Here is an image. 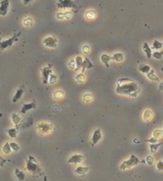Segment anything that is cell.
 Listing matches in <instances>:
<instances>
[{
  "label": "cell",
  "mask_w": 163,
  "mask_h": 181,
  "mask_svg": "<svg viewBox=\"0 0 163 181\" xmlns=\"http://www.w3.org/2000/svg\"><path fill=\"white\" fill-rule=\"evenodd\" d=\"M161 145V143H155V144H149V151L151 153H155L157 150H158V148Z\"/></svg>",
  "instance_id": "cell-29"
},
{
  "label": "cell",
  "mask_w": 163,
  "mask_h": 181,
  "mask_svg": "<svg viewBox=\"0 0 163 181\" xmlns=\"http://www.w3.org/2000/svg\"><path fill=\"white\" fill-rule=\"evenodd\" d=\"M163 47V43L159 41L158 40H154L152 44V48L155 49V50H159Z\"/></svg>",
  "instance_id": "cell-31"
},
{
  "label": "cell",
  "mask_w": 163,
  "mask_h": 181,
  "mask_svg": "<svg viewBox=\"0 0 163 181\" xmlns=\"http://www.w3.org/2000/svg\"><path fill=\"white\" fill-rule=\"evenodd\" d=\"M56 6L60 9H72L76 12L80 6L78 0H56Z\"/></svg>",
  "instance_id": "cell-3"
},
{
  "label": "cell",
  "mask_w": 163,
  "mask_h": 181,
  "mask_svg": "<svg viewBox=\"0 0 163 181\" xmlns=\"http://www.w3.org/2000/svg\"><path fill=\"white\" fill-rule=\"evenodd\" d=\"M24 92H25V90H24L23 87H19V88L16 90L15 94H14V95L13 96V98H12V102H14V103L17 102V101L19 100L20 98H21V96L23 95Z\"/></svg>",
  "instance_id": "cell-13"
},
{
  "label": "cell",
  "mask_w": 163,
  "mask_h": 181,
  "mask_svg": "<svg viewBox=\"0 0 163 181\" xmlns=\"http://www.w3.org/2000/svg\"><path fill=\"white\" fill-rule=\"evenodd\" d=\"M42 42H43V44H44L46 48H55L57 47L58 40H57V39L56 38H55L54 37L49 36V37H46L45 38H44Z\"/></svg>",
  "instance_id": "cell-8"
},
{
  "label": "cell",
  "mask_w": 163,
  "mask_h": 181,
  "mask_svg": "<svg viewBox=\"0 0 163 181\" xmlns=\"http://www.w3.org/2000/svg\"><path fill=\"white\" fill-rule=\"evenodd\" d=\"M21 34V32L19 31V32H16V33H14V35H13L11 37L6 39V40H4V39H2L0 37V49L2 51H3L5 50V49H6V48H10V47L13 46V44L18 40Z\"/></svg>",
  "instance_id": "cell-4"
},
{
  "label": "cell",
  "mask_w": 163,
  "mask_h": 181,
  "mask_svg": "<svg viewBox=\"0 0 163 181\" xmlns=\"http://www.w3.org/2000/svg\"><path fill=\"white\" fill-rule=\"evenodd\" d=\"M68 66L70 69H76V62H75V59H71L68 61Z\"/></svg>",
  "instance_id": "cell-39"
},
{
  "label": "cell",
  "mask_w": 163,
  "mask_h": 181,
  "mask_svg": "<svg viewBox=\"0 0 163 181\" xmlns=\"http://www.w3.org/2000/svg\"><path fill=\"white\" fill-rule=\"evenodd\" d=\"M14 175L16 178L19 181H23L25 179V174L23 171H21L19 168H15L14 170Z\"/></svg>",
  "instance_id": "cell-18"
},
{
  "label": "cell",
  "mask_w": 163,
  "mask_h": 181,
  "mask_svg": "<svg viewBox=\"0 0 163 181\" xmlns=\"http://www.w3.org/2000/svg\"><path fill=\"white\" fill-rule=\"evenodd\" d=\"M112 60L116 62H122L124 60V56L122 52H115L111 56Z\"/></svg>",
  "instance_id": "cell-23"
},
{
  "label": "cell",
  "mask_w": 163,
  "mask_h": 181,
  "mask_svg": "<svg viewBox=\"0 0 163 181\" xmlns=\"http://www.w3.org/2000/svg\"><path fill=\"white\" fill-rule=\"evenodd\" d=\"M10 145L11 147L12 151H14V152H18L20 150V146L18 145V144H17L14 141H10Z\"/></svg>",
  "instance_id": "cell-35"
},
{
  "label": "cell",
  "mask_w": 163,
  "mask_h": 181,
  "mask_svg": "<svg viewBox=\"0 0 163 181\" xmlns=\"http://www.w3.org/2000/svg\"><path fill=\"white\" fill-rule=\"evenodd\" d=\"M56 17L58 20L65 19V13L64 12H58V13H56Z\"/></svg>",
  "instance_id": "cell-41"
},
{
  "label": "cell",
  "mask_w": 163,
  "mask_h": 181,
  "mask_svg": "<svg viewBox=\"0 0 163 181\" xmlns=\"http://www.w3.org/2000/svg\"><path fill=\"white\" fill-rule=\"evenodd\" d=\"M44 181H48V180H47L46 176H44Z\"/></svg>",
  "instance_id": "cell-48"
},
{
  "label": "cell",
  "mask_w": 163,
  "mask_h": 181,
  "mask_svg": "<svg viewBox=\"0 0 163 181\" xmlns=\"http://www.w3.org/2000/svg\"><path fill=\"white\" fill-rule=\"evenodd\" d=\"M56 81H57V75L52 73L49 79V83H50V84H54V83H56Z\"/></svg>",
  "instance_id": "cell-37"
},
{
  "label": "cell",
  "mask_w": 163,
  "mask_h": 181,
  "mask_svg": "<svg viewBox=\"0 0 163 181\" xmlns=\"http://www.w3.org/2000/svg\"><path fill=\"white\" fill-rule=\"evenodd\" d=\"M161 130H162V132H163V128H162V129H161Z\"/></svg>",
  "instance_id": "cell-50"
},
{
  "label": "cell",
  "mask_w": 163,
  "mask_h": 181,
  "mask_svg": "<svg viewBox=\"0 0 163 181\" xmlns=\"http://www.w3.org/2000/svg\"><path fill=\"white\" fill-rule=\"evenodd\" d=\"M162 135H163V132L161 129H155V130L153 132V133H152V136L157 139L161 138V137H162Z\"/></svg>",
  "instance_id": "cell-33"
},
{
  "label": "cell",
  "mask_w": 163,
  "mask_h": 181,
  "mask_svg": "<svg viewBox=\"0 0 163 181\" xmlns=\"http://www.w3.org/2000/svg\"><path fill=\"white\" fill-rule=\"evenodd\" d=\"M33 0H22V2H23V3L25 4V5H28V4H29L31 2H33Z\"/></svg>",
  "instance_id": "cell-46"
},
{
  "label": "cell",
  "mask_w": 163,
  "mask_h": 181,
  "mask_svg": "<svg viewBox=\"0 0 163 181\" xmlns=\"http://www.w3.org/2000/svg\"><path fill=\"white\" fill-rule=\"evenodd\" d=\"M93 67H94V64L91 63V60H90L87 57L84 58V60H83V67H82V70L84 71L85 69H91V68H92Z\"/></svg>",
  "instance_id": "cell-19"
},
{
  "label": "cell",
  "mask_w": 163,
  "mask_h": 181,
  "mask_svg": "<svg viewBox=\"0 0 163 181\" xmlns=\"http://www.w3.org/2000/svg\"><path fill=\"white\" fill-rule=\"evenodd\" d=\"M2 151L4 154H6V155L10 154V152H12L11 147H10V142H6L3 144V145H2Z\"/></svg>",
  "instance_id": "cell-28"
},
{
  "label": "cell",
  "mask_w": 163,
  "mask_h": 181,
  "mask_svg": "<svg viewBox=\"0 0 163 181\" xmlns=\"http://www.w3.org/2000/svg\"><path fill=\"white\" fill-rule=\"evenodd\" d=\"M37 129L41 135H47L53 130V125L49 122H40L37 124Z\"/></svg>",
  "instance_id": "cell-6"
},
{
  "label": "cell",
  "mask_w": 163,
  "mask_h": 181,
  "mask_svg": "<svg viewBox=\"0 0 163 181\" xmlns=\"http://www.w3.org/2000/svg\"><path fill=\"white\" fill-rule=\"evenodd\" d=\"M161 71H162V72H163V66H162V67H161Z\"/></svg>",
  "instance_id": "cell-49"
},
{
  "label": "cell",
  "mask_w": 163,
  "mask_h": 181,
  "mask_svg": "<svg viewBox=\"0 0 163 181\" xmlns=\"http://www.w3.org/2000/svg\"><path fill=\"white\" fill-rule=\"evenodd\" d=\"M142 50H143L144 53L146 54V57H147L148 59H150V58L152 57V54H153V52H152L151 48L149 47L148 43H143V44H142Z\"/></svg>",
  "instance_id": "cell-14"
},
{
  "label": "cell",
  "mask_w": 163,
  "mask_h": 181,
  "mask_svg": "<svg viewBox=\"0 0 163 181\" xmlns=\"http://www.w3.org/2000/svg\"><path fill=\"white\" fill-rule=\"evenodd\" d=\"M153 162H154V159L152 156H147L146 157V163L149 166H152L153 164Z\"/></svg>",
  "instance_id": "cell-38"
},
{
  "label": "cell",
  "mask_w": 163,
  "mask_h": 181,
  "mask_svg": "<svg viewBox=\"0 0 163 181\" xmlns=\"http://www.w3.org/2000/svg\"><path fill=\"white\" fill-rule=\"evenodd\" d=\"M65 13V19H71V17H72V12L70 11H65L64 12Z\"/></svg>",
  "instance_id": "cell-45"
},
{
  "label": "cell",
  "mask_w": 163,
  "mask_h": 181,
  "mask_svg": "<svg viewBox=\"0 0 163 181\" xmlns=\"http://www.w3.org/2000/svg\"><path fill=\"white\" fill-rule=\"evenodd\" d=\"M25 168L33 175H42V168L38 160L33 156L29 155L25 160Z\"/></svg>",
  "instance_id": "cell-2"
},
{
  "label": "cell",
  "mask_w": 163,
  "mask_h": 181,
  "mask_svg": "<svg viewBox=\"0 0 163 181\" xmlns=\"http://www.w3.org/2000/svg\"><path fill=\"white\" fill-rule=\"evenodd\" d=\"M8 161H9L8 160H6V159L2 158V156H0V167H3V166L5 165V164Z\"/></svg>",
  "instance_id": "cell-44"
},
{
  "label": "cell",
  "mask_w": 163,
  "mask_h": 181,
  "mask_svg": "<svg viewBox=\"0 0 163 181\" xmlns=\"http://www.w3.org/2000/svg\"><path fill=\"white\" fill-rule=\"evenodd\" d=\"M145 142H148L149 143V144H155V143H158V139L155 138V137H151L148 139H146V140H145Z\"/></svg>",
  "instance_id": "cell-40"
},
{
  "label": "cell",
  "mask_w": 163,
  "mask_h": 181,
  "mask_svg": "<svg viewBox=\"0 0 163 181\" xmlns=\"http://www.w3.org/2000/svg\"><path fill=\"white\" fill-rule=\"evenodd\" d=\"M37 106V102L35 101H33L31 102H27V103H23L22 106H21V114H25L26 112L29 111V110H31L35 109Z\"/></svg>",
  "instance_id": "cell-11"
},
{
  "label": "cell",
  "mask_w": 163,
  "mask_h": 181,
  "mask_svg": "<svg viewBox=\"0 0 163 181\" xmlns=\"http://www.w3.org/2000/svg\"><path fill=\"white\" fill-rule=\"evenodd\" d=\"M158 89L161 91H163V81H161V83H159V85H158Z\"/></svg>",
  "instance_id": "cell-47"
},
{
  "label": "cell",
  "mask_w": 163,
  "mask_h": 181,
  "mask_svg": "<svg viewBox=\"0 0 163 181\" xmlns=\"http://www.w3.org/2000/svg\"><path fill=\"white\" fill-rule=\"evenodd\" d=\"M156 168L157 171H163V161L160 160L156 164Z\"/></svg>",
  "instance_id": "cell-43"
},
{
  "label": "cell",
  "mask_w": 163,
  "mask_h": 181,
  "mask_svg": "<svg viewBox=\"0 0 163 181\" xmlns=\"http://www.w3.org/2000/svg\"><path fill=\"white\" fill-rule=\"evenodd\" d=\"M10 7V1L9 0H2L0 2V15L6 16L8 13Z\"/></svg>",
  "instance_id": "cell-9"
},
{
  "label": "cell",
  "mask_w": 163,
  "mask_h": 181,
  "mask_svg": "<svg viewBox=\"0 0 163 181\" xmlns=\"http://www.w3.org/2000/svg\"><path fill=\"white\" fill-rule=\"evenodd\" d=\"M64 92L62 90H55L54 92H53V94H52V97H53V98L56 99V100H60V99H61V98L64 97Z\"/></svg>",
  "instance_id": "cell-27"
},
{
  "label": "cell",
  "mask_w": 163,
  "mask_h": 181,
  "mask_svg": "<svg viewBox=\"0 0 163 181\" xmlns=\"http://www.w3.org/2000/svg\"><path fill=\"white\" fill-rule=\"evenodd\" d=\"M92 99H93V97H92L91 94H90V93H85V94L83 95V102H90L92 101Z\"/></svg>",
  "instance_id": "cell-34"
},
{
  "label": "cell",
  "mask_w": 163,
  "mask_h": 181,
  "mask_svg": "<svg viewBox=\"0 0 163 181\" xmlns=\"http://www.w3.org/2000/svg\"><path fill=\"white\" fill-rule=\"evenodd\" d=\"M100 60H101V61H102V63H103V64H104L106 67H109V65H110V64H109V63H110V61L112 60V57H111V56L108 55V54L103 53L101 55Z\"/></svg>",
  "instance_id": "cell-15"
},
{
  "label": "cell",
  "mask_w": 163,
  "mask_h": 181,
  "mask_svg": "<svg viewBox=\"0 0 163 181\" xmlns=\"http://www.w3.org/2000/svg\"><path fill=\"white\" fill-rule=\"evenodd\" d=\"M84 160V156L82 154H74L68 160L69 164H80Z\"/></svg>",
  "instance_id": "cell-10"
},
{
  "label": "cell",
  "mask_w": 163,
  "mask_h": 181,
  "mask_svg": "<svg viewBox=\"0 0 163 181\" xmlns=\"http://www.w3.org/2000/svg\"><path fill=\"white\" fill-rule=\"evenodd\" d=\"M142 118L146 122L150 121L152 120V118H153V112L150 110H149V109L146 110L143 112V114H142Z\"/></svg>",
  "instance_id": "cell-17"
},
{
  "label": "cell",
  "mask_w": 163,
  "mask_h": 181,
  "mask_svg": "<svg viewBox=\"0 0 163 181\" xmlns=\"http://www.w3.org/2000/svg\"><path fill=\"white\" fill-rule=\"evenodd\" d=\"M152 56H153L154 59H156V60H160V59H161L163 56V52H161V51H155V52H153Z\"/></svg>",
  "instance_id": "cell-36"
},
{
  "label": "cell",
  "mask_w": 163,
  "mask_h": 181,
  "mask_svg": "<svg viewBox=\"0 0 163 181\" xmlns=\"http://www.w3.org/2000/svg\"><path fill=\"white\" fill-rule=\"evenodd\" d=\"M52 74V70L50 64L42 67V69H41V77H42V83L46 85L47 83H49V79Z\"/></svg>",
  "instance_id": "cell-7"
},
{
  "label": "cell",
  "mask_w": 163,
  "mask_h": 181,
  "mask_svg": "<svg viewBox=\"0 0 163 181\" xmlns=\"http://www.w3.org/2000/svg\"><path fill=\"white\" fill-rule=\"evenodd\" d=\"M140 163V160L138 159L135 155L132 154L130 155V157L127 160L122 161L119 165V169L120 170H126L130 169V168H133L134 166L138 165Z\"/></svg>",
  "instance_id": "cell-5"
},
{
  "label": "cell",
  "mask_w": 163,
  "mask_h": 181,
  "mask_svg": "<svg viewBox=\"0 0 163 181\" xmlns=\"http://www.w3.org/2000/svg\"><path fill=\"white\" fill-rule=\"evenodd\" d=\"M103 137V135H102V132H101V129L99 128L95 129V131L93 132V134H92V137H91V142L92 144H96Z\"/></svg>",
  "instance_id": "cell-12"
},
{
  "label": "cell",
  "mask_w": 163,
  "mask_h": 181,
  "mask_svg": "<svg viewBox=\"0 0 163 181\" xmlns=\"http://www.w3.org/2000/svg\"><path fill=\"white\" fill-rule=\"evenodd\" d=\"M22 24H23L24 26L25 27H30L33 25V21L32 19V17H25L22 21Z\"/></svg>",
  "instance_id": "cell-32"
},
{
  "label": "cell",
  "mask_w": 163,
  "mask_h": 181,
  "mask_svg": "<svg viewBox=\"0 0 163 181\" xmlns=\"http://www.w3.org/2000/svg\"><path fill=\"white\" fill-rule=\"evenodd\" d=\"M139 91L140 87L138 83L129 78H120L117 81L115 92L118 94L135 98Z\"/></svg>",
  "instance_id": "cell-1"
},
{
  "label": "cell",
  "mask_w": 163,
  "mask_h": 181,
  "mask_svg": "<svg viewBox=\"0 0 163 181\" xmlns=\"http://www.w3.org/2000/svg\"><path fill=\"white\" fill-rule=\"evenodd\" d=\"M138 70H139L140 72H142L143 74H147L149 73V71H151V67L150 66L148 65V64H141L138 67Z\"/></svg>",
  "instance_id": "cell-26"
},
{
  "label": "cell",
  "mask_w": 163,
  "mask_h": 181,
  "mask_svg": "<svg viewBox=\"0 0 163 181\" xmlns=\"http://www.w3.org/2000/svg\"><path fill=\"white\" fill-rule=\"evenodd\" d=\"M11 120L12 122L15 125H19L21 122V117L16 113H12L11 114Z\"/></svg>",
  "instance_id": "cell-22"
},
{
  "label": "cell",
  "mask_w": 163,
  "mask_h": 181,
  "mask_svg": "<svg viewBox=\"0 0 163 181\" xmlns=\"http://www.w3.org/2000/svg\"><path fill=\"white\" fill-rule=\"evenodd\" d=\"M88 170H89V168L87 167V166H78L77 168L75 169L74 172L76 174H77V175H85L87 171H88Z\"/></svg>",
  "instance_id": "cell-16"
},
{
  "label": "cell",
  "mask_w": 163,
  "mask_h": 181,
  "mask_svg": "<svg viewBox=\"0 0 163 181\" xmlns=\"http://www.w3.org/2000/svg\"><path fill=\"white\" fill-rule=\"evenodd\" d=\"M146 77H147L148 79H149V80L154 81V82H159L160 81L159 77L156 75L155 72H154V71H153V69H151V71H149V73L146 74Z\"/></svg>",
  "instance_id": "cell-20"
},
{
  "label": "cell",
  "mask_w": 163,
  "mask_h": 181,
  "mask_svg": "<svg viewBox=\"0 0 163 181\" xmlns=\"http://www.w3.org/2000/svg\"><path fill=\"white\" fill-rule=\"evenodd\" d=\"M82 52L84 54H88L90 52V46L88 44H83L82 47Z\"/></svg>",
  "instance_id": "cell-42"
},
{
  "label": "cell",
  "mask_w": 163,
  "mask_h": 181,
  "mask_svg": "<svg viewBox=\"0 0 163 181\" xmlns=\"http://www.w3.org/2000/svg\"><path fill=\"white\" fill-rule=\"evenodd\" d=\"M83 60H84V59L80 56H77L76 57V59H75V62H76V71L82 69V67H83Z\"/></svg>",
  "instance_id": "cell-21"
},
{
  "label": "cell",
  "mask_w": 163,
  "mask_h": 181,
  "mask_svg": "<svg viewBox=\"0 0 163 181\" xmlns=\"http://www.w3.org/2000/svg\"><path fill=\"white\" fill-rule=\"evenodd\" d=\"M84 16L87 20H93L96 17V13L94 10H88L85 12Z\"/></svg>",
  "instance_id": "cell-25"
},
{
  "label": "cell",
  "mask_w": 163,
  "mask_h": 181,
  "mask_svg": "<svg viewBox=\"0 0 163 181\" xmlns=\"http://www.w3.org/2000/svg\"><path fill=\"white\" fill-rule=\"evenodd\" d=\"M75 79H76V82H78V83H83L85 82L86 76L83 72H80V73H78L77 75L75 76Z\"/></svg>",
  "instance_id": "cell-30"
},
{
  "label": "cell",
  "mask_w": 163,
  "mask_h": 181,
  "mask_svg": "<svg viewBox=\"0 0 163 181\" xmlns=\"http://www.w3.org/2000/svg\"><path fill=\"white\" fill-rule=\"evenodd\" d=\"M6 133L8 136L11 138H16L17 135V127H12L10 129H6Z\"/></svg>",
  "instance_id": "cell-24"
}]
</instances>
